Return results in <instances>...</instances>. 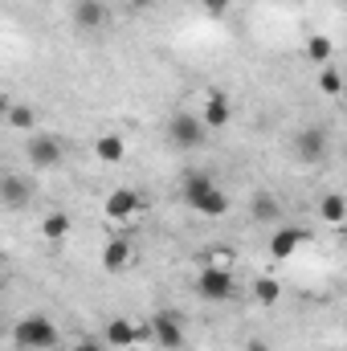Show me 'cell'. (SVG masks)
I'll return each mask as SVG.
<instances>
[{"mask_svg":"<svg viewBox=\"0 0 347 351\" xmlns=\"http://www.w3.org/2000/svg\"><path fill=\"white\" fill-rule=\"evenodd\" d=\"M184 200H188L200 217H208V221H217V217L229 213V192H221L208 172H188L184 176Z\"/></svg>","mask_w":347,"mask_h":351,"instance_id":"6da1fadb","label":"cell"},{"mask_svg":"<svg viewBox=\"0 0 347 351\" xmlns=\"http://www.w3.org/2000/svg\"><path fill=\"white\" fill-rule=\"evenodd\" d=\"M58 339H62V331L45 315H25L12 327V343L21 351H49V348H58Z\"/></svg>","mask_w":347,"mask_h":351,"instance_id":"7a4b0ae2","label":"cell"},{"mask_svg":"<svg viewBox=\"0 0 347 351\" xmlns=\"http://www.w3.org/2000/svg\"><path fill=\"white\" fill-rule=\"evenodd\" d=\"M168 143H172L176 152H196V147H204L208 143V123L200 119V110H176L172 119H168Z\"/></svg>","mask_w":347,"mask_h":351,"instance_id":"3957f363","label":"cell"},{"mask_svg":"<svg viewBox=\"0 0 347 351\" xmlns=\"http://www.w3.org/2000/svg\"><path fill=\"white\" fill-rule=\"evenodd\" d=\"M290 152H294V160L298 164H323L327 160V152H331V135H327V127H298L294 135H290Z\"/></svg>","mask_w":347,"mask_h":351,"instance_id":"277c9868","label":"cell"},{"mask_svg":"<svg viewBox=\"0 0 347 351\" xmlns=\"http://www.w3.org/2000/svg\"><path fill=\"white\" fill-rule=\"evenodd\" d=\"M25 156H29V164L37 168V172H49V168H58L62 160H66V143L58 139V135H29V143H25Z\"/></svg>","mask_w":347,"mask_h":351,"instance_id":"5b68a950","label":"cell"},{"mask_svg":"<svg viewBox=\"0 0 347 351\" xmlns=\"http://www.w3.org/2000/svg\"><path fill=\"white\" fill-rule=\"evenodd\" d=\"M196 294L204 302H229L233 298V274H229V265H204L196 274Z\"/></svg>","mask_w":347,"mask_h":351,"instance_id":"8992f818","label":"cell"},{"mask_svg":"<svg viewBox=\"0 0 347 351\" xmlns=\"http://www.w3.org/2000/svg\"><path fill=\"white\" fill-rule=\"evenodd\" d=\"M33 196H37V184H33L29 176H21V172H4V176H0V200H4V208H8V213L29 208V204H33Z\"/></svg>","mask_w":347,"mask_h":351,"instance_id":"52a82bcc","label":"cell"},{"mask_svg":"<svg viewBox=\"0 0 347 351\" xmlns=\"http://www.w3.org/2000/svg\"><path fill=\"white\" fill-rule=\"evenodd\" d=\"M152 339L168 351L184 348V323H180L176 311H156V319H152Z\"/></svg>","mask_w":347,"mask_h":351,"instance_id":"ba28073f","label":"cell"},{"mask_svg":"<svg viewBox=\"0 0 347 351\" xmlns=\"http://www.w3.org/2000/svg\"><path fill=\"white\" fill-rule=\"evenodd\" d=\"M74 25L86 29V33H98L110 25V8L106 0H74Z\"/></svg>","mask_w":347,"mask_h":351,"instance_id":"9c48e42d","label":"cell"},{"mask_svg":"<svg viewBox=\"0 0 347 351\" xmlns=\"http://www.w3.org/2000/svg\"><path fill=\"white\" fill-rule=\"evenodd\" d=\"M200 119L208 123V131H221V127H229V119H233V106H229V98H225V94H208V98H204V106H200Z\"/></svg>","mask_w":347,"mask_h":351,"instance_id":"30bf717a","label":"cell"},{"mask_svg":"<svg viewBox=\"0 0 347 351\" xmlns=\"http://www.w3.org/2000/svg\"><path fill=\"white\" fill-rule=\"evenodd\" d=\"M131 213H139V192L135 188H115L106 196V217L110 221H127Z\"/></svg>","mask_w":347,"mask_h":351,"instance_id":"8fae6325","label":"cell"},{"mask_svg":"<svg viewBox=\"0 0 347 351\" xmlns=\"http://www.w3.org/2000/svg\"><path fill=\"white\" fill-rule=\"evenodd\" d=\"M102 339H106L110 348H131V343H139V339H143V331H139L131 319H110V323H106V331H102Z\"/></svg>","mask_w":347,"mask_h":351,"instance_id":"7c38bea8","label":"cell"},{"mask_svg":"<svg viewBox=\"0 0 347 351\" xmlns=\"http://www.w3.org/2000/svg\"><path fill=\"white\" fill-rule=\"evenodd\" d=\"M302 241H307V229H290V225H286V229H278V233L270 237V254H274V258H294V250H298Z\"/></svg>","mask_w":347,"mask_h":351,"instance_id":"4fadbf2b","label":"cell"},{"mask_svg":"<svg viewBox=\"0 0 347 351\" xmlns=\"http://www.w3.org/2000/svg\"><path fill=\"white\" fill-rule=\"evenodd\" d=\"M123 265H131V241H123V237H115V241H106V250H102V269H110V274H119Z\"/></svg>","mask_w":347,"mask_h":351,"instance_id":"5bb4252c","label":"cell"},{"mask_svg":"<svg viewBox=\"0 0 347 351\" xmlns=\"http://www.w3.org/2000/svg\"><path fill=\"white\" fill-rule=\"evenodd\" d=\"M94 156H98L102 164H119V160L127 156V143H123L119 135H98V143H94Z\"/></svg>","mask_w":347,"mask_h":351,"instance_id":"9a60e30c","label":"cell"},{"mask_svg":"<svg viewBox=\"0 0 347 351\" xmlns=\"http://www.w3.org/2000/svg\"><path fill=\"white\" fill-rule=\"evenodd\" d=\"M41 237H45V241H66V237H70V217H66V213H49V217L41 221Z\"/></svg>","mask_w":347,"mask_h":351,"instance_id":"2e32d148","label":"cell"},{"mask_svg":"<svg viewBox=\"0 0 347 351\" xmlns=\"http://www.w3.org/2000/svg\"><path fill=\"white\" fill-rule=\"evenodd\" d=\"M319 213H323V221H347V200L344 196H335V192H327L323 200H319Z\"/></svg>","mask_w":347,"mask_h":351,"instance_id":"e0dca14e","label":"cell"},{"mask_svg":"<svg viewBox=\"0 0 347 351\" xmlns=\"http://www.w3.org/2000/svg\"><path fill=\"white\" fill-rule=\"evenodd\" d=\"M331 49H335V45H331V37H323V33H315V37L307 41V58H311V62H319V66H327V62H331Z\"/></svg>","mask_w":347,"mask_h":351,"instance_id":"ac0fdd59","label":"cell"},{"mask_svg":"<svg viewBox=\"0 0 347 351\" xmlns=\"http://www.w3.org/2000/svg\"><path fill=\"white\" fill-rule=\"evenodd\" d=\"M250 213H254V221H274V217H278L282 208H278V200H274L270 192H258V196H254V208H250Z\"/></svg>","mask_w":347,"mask_h":351,"instance_id":"d6986e66","label":"cell"},{"mask_svg":"<svg viewBox=\"0 0 347 351\" xmlns=\"http://www.w3.org/2000/svg\"><path fill=\"white\" fill-rule=\"evenodd\" d=\"M254 294H258L261 306H274L278 298H282V286L274 282V278H258V286H254Z\"/></svg>","mask_w":347,"mask_h":351,"instance_id":"ffe728a7","label":"cell"},{"mask_svg":"<svg viewBox=\"0 0 347 351\" xmlns=\"http://www.w3.org/2000/svg\"><path fill=\"white\" fill-rule=\"evenodd\" d=\"M344 74H339V70H331V66H323V74H319V90H323V94H344Z\"/></svg>","mask_w":347,"mask_h":351,"instance_id":"44dd1931","label":"cell"},{"mask_svg":"<svg viewBox=\"0 0 347 351\" xmlns=\"http://www.w3.org/2000/svg\"><path fill=\"white\" fill-rule=\"evenodd\" d=\"M8 123L16 131H29L33 135V106H8Z\"/></svg>","mask_w":347,"mask_h":351,"instance_id":"7402d4cb","label":"cell"},{"mask_svg":"<svg viewBox=\"0 0 347 351\" xmlns=\"http://www.w3.org/2000/svg\"><path fill=\"white\" fill-rule=\"evenodd\" d=\"M200 4H204V12H213V16H221V12L233 8V0H200Z\"/></svg>","mask_w":347,"mask_h":351,"instance_id":"603a6c76","label":"cell"},{"mask_svg":"<svg viewBox=\"0 0 347 351\" xmlns=\"http://www.w3.org/2000/svg\"><path fill=\"white\" fill-rule=\"evenodd\" d=\"M246 351H274V348H270L265 339H250V343H246Z\"/></svg>","mask_w":347,"mask_h":351,"instance_id":"cb8c5ba5","label":"cell"},{"mask_svg":"<svg viewBox=\"0 0 347 351\" xmlns=\"http://www.w3.org/2000/svg\"><path fill=\"white\" fill-rule=\"evenodd\" d=\"M131 4V12H143V8H152V0H127Z\"/></svg>","mask_w":347,"mask_h":351,"instance_id":"d4e9b609","label":"cell"},{"mask_svg":"<svg viewBox=\"0 0 347 351\" xmlns=\"http://www.w3.org/2000/svg\"><path fill=\"white\" fill-rule=\"evenodd\" d=\"M70 351H94V348H90V343H78V348H70Z\"/></svg>","mask_w":347,"mask_h":351,"instance_id":"484cf974","label":"cell"},{"mask_svg":"<svg viewBox=\"0 0 347 351\" xmlns=\"http://www.w3.org/2000/svg\"><path fill=\"white\" fill-rule=\"evenodd\" d=\"M339 98H344V110H347V86H344V94H339Z\"/></svg>","mask_w":347,"mask_h":351,"instance_id":"4316f807","label":"cell"}]
</instances>
